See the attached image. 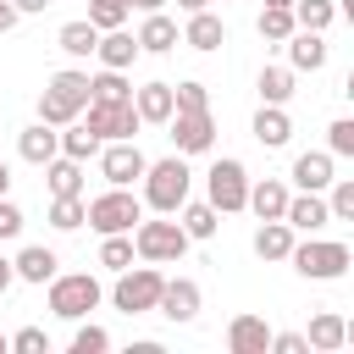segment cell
I'll use <instances>...</instances> for the list:
<instances>
[{
    "label": "cell",
    "instance_id": "obj_1",
    "mask_svg": "<svg viewBox=\"0 0 354 354\" xmlns=\"http://www.w3.org/2000/svg\"><path fill=\"white\" fill-rule=\"evenodd\" d=\"M83 105H88V72H55L39 94V122L66 127V122L83 116Z\"/></svg>",
    "mask_w": 354,
    "mask_h": 354
},
{
    "label": "cell",
    "instance_id": "obj_2",
    "mask_svg": "<svg viewBox=\"0 0 354 354\" xmlns=\"http://www.w3.org/2000/svg\"><path fill=\"white\" fill-rule=\"evenodd\" d=\"M188 160L183 155H166V160H155V166H144V199L160 210V216H177V205L188 199Z\"/></svg>",
    "mask_w": 354,
    "mask_h": 354
},
{
    "label": "cell",
    "instance_id": "obj_3",
    "mask_svg": "<svg viewBox=\"0 0 354 354\" xmlns=\"http://www.w3.org/2000/svg\"><path fill=\"white\" fill-rule=\"evenodd\" d=\"M188 243H194V238L183 232V221H144V216H138V227H133V254L149 260V266H171V260H183Z\"/></svg>",
    "mask_w": 354,
    "mask_h": 354
},
{
    "label": "cell",
    "instance_id": "obj_4",
    "mask_svg": "<svg viewBox=\"0 0 354 354\" xmlns=\"http://www.w3.org/2000/svg\"><path fill=\"white\" fill-rule=\"evenodd\" d=\"M288 260H293V271L299 277H315V282H332V277H343L348 271V243H337V238H304V243H293L288 249Z\"/></svg>",
    "mask_w": 354,
    "mask_h": 354
},
{
    "label": "cell",
    "instance_id": "obj_5",
    "mask_svg": "<svg viewBox=\"0 0 354 354\" xmlns=\"http://www.w3.org/2000/svg\"><path fill=\"white\" fill-rule=\"evenodd\" d=\"M138 216H144V205L127 194V188H105L100 199H88L83 205V221L105 238V232H133L138 227Z\"/></svg>",
    "mask_w": 354,
    "mask_h": 354
},
{
    "label": "cell",
    "instance_id": "obj_6",
    "mask_svg": "<svg viewBox=\"0 0 354 354\" xmlns=\"http://www.w3.org/2000/svg\"><path fill=\"white\" fill-rule=\"evenodd\" d=\"M160 271L155 266H127V271H116V288H111V304L122 310V315H144V310H155V299H160Z\"/></svg>",
    "mask_w": 354,
    "mask_h": 354
},
{
    "label": "cell",
    "instance_id": "obj_7",
    "mask_svg": "<svg viewBox=\"0 0 354 354\" xmlns=\"http://www.w3.org/2000/svg\"><path fill=\"white\" fill-rule=\"evenodd\" d=\"M50 310L61 321H83L88 310H100V277H88V271L50 277Z\"/></svg>",
    "mask_w": 354,
    "mask_h": 354
},
{
    "label": "cell",
    "instance_id": "obj_8",
    "mask_svg": "<svg viewBox=\"0 0 354 354\" xmlns=\"http://www.w3.org/2000/svg\"><path fill=\"white\" fill-rule=\"evenodd\" d=\"M144 149L133 144V138H111V144H100V171H105V183L111 188H133L138 177H144Z\"/></svg>",
    "mask_w": 354,
    "mask_h": 354
},
{
    "label": "cell",
    "instance_id": "obj_9",
    "mask_svg": "<svg viewBox=\"0 0 354 354\" xmlns=\"http://www.w3.org/2000/svg\"><path fill=\"white\" fill-rule=\"evenodd\" d=\"M205 188H210V205L216 210H243V199H249V171H243V160H216L210 171H205Z\"/></svg>",
    "mask_w": 354,
    "mask_h": 354
},
{
    "label": "cell",
    "instance_id": "obj_10",
    "mask_svg": "<svg viewBox=\"0 0 354 354\" xmlns=\"http://www.w3.org/2000/svg\"><path fill=\"white\" fill-rule=\"evenodd\" d=\"M166 127H171L177 155H205V149L216 144V122H210V111H171Z\"/></svg>",
    "mask_w": 354,
    "mask_h": 354
},
{
    "label": "cell",
    "instance_id": "obj_11",
    "mask_svg": "<svg viewBox=\"0 0 354 354\" xmlns=\"http://www.w3.org/2000/svg\"><path fill=\"white\" fill-rule=\"evenodd\" d=\"M83 111H88V122H83V127H88V133H100L105 144H111V138H133V133H138V111H133V100H116V105L88 100Z\"/></svg>",
    "mask_w": 354,
    "mask_h": 354
},
{
    "label": "cell",
    "instance_id": "obj_12",
    "mask_svg": "<svg viewBox=\"0 0 354 354\" xmlns=\"http://www.w3.org/2000/svg\"><path fill=\"white\" fill-rule=\"evenodd\" d=\"M155 310H160L166 321H194V315H199V282H194V277H166Z\"/></svg>",
    "mask_w": 354,
    "mask_h": 354
},
{
    "label": "cell",
    "instance_id": "obj_13",
    "mask_svg": "<svg viewBox=\"0 0 354 354\" xmlns=\"http://www.w3.org/2000/svg\"><path fill=\"white\" fill-rule=\"evenodd\" d=\"M282 44H288V61H293V72H321V66H326V39H321V33H310V28H293Z\"/></svg>",
    "mask_w": 354,
    "mask_h": 354
},
{
    "label": "cell",
    "instance_id": "obj_14",
    "mask_svg": "<svg viewBox=\"0 0 354 354\" xmlns=\"http://www.w3.org/2000/svg\"><path fill=\"white\" fill-rule=\"evenodd\" d=\"M282 221L293 227V232H321L326 221H332V210H326V199L321 194H288V210H282Z\"/></svg>",
    "mask_w": 354,
    "mask_h": 354
},
{
    "label": "cell",
    "instance_id": "obj_15",
    "mask_svg": "<svg viewBox=\"0 0 354 354\" xmlns=\"http://www.w3.org/2000/svg\"><path fill=\"white\" fill-rule=\"evenodd\" d=\"M227 348H232V354H266V348H271V326H266L260 315H232Z\"/></svg>",
    "mask_w": 354,
    "mask_h": 354
},
{
    "label": "cell",
    "instance_id": "obj_16",
    "mask_svg": "<svg viewBox=\"0 0 354 354\" xmlns=\"http://www.w3.org/2000/svg\"><path fill=\"white\" fill-rule=\"evenodd\" d=\"M133 39H138V50H149V55H166L171 44H183V33H177V22H171L166 11H144V28H138Z\"/></svg>",
    "mask_w": 354,
    "mask_h": 354
},
{
    "label": "cell",
    "instance_id": "obj_17",
    "mask_svg": "<svg viewBox=\"0 0 354 354\" xmlns=\"http://www.w3.org/2000/svg\"><path fill=\"white\" fill-rule=\"evenodd\" d=\"M17 155H22L28 166H44L50 155H61V133H55L50 122H33V127H22V138H17Z\"/></svg>",
    "mask_w": 354,
    "mask_h": 354
},
{
    "label": "cell",
    "instance_id": "obj_18",
    "mask_svg": "<svg viewBox=\"0 0 354 354\" xmlns=\"http://www.w3.org/2000/svg\"><path fill=\"white\" fill-rule=\"evenodd\" d=\"M243 210H254L260 221H282V210H288V183H277V177H260V183L249 188Z\"/></svg>",
    "mask_w": 354,
    "mask_h": 354
},
{
    "label": "cell",
    "instance_id": "obj_19",
    "mask_svg": "<svg viewBox=\"0 0 354 354\" xmlns=\"http://www.w3.org/2000/svg\"><path fill=\"white\" fill-rule=\"evenodd\" d=\"M94 55H100V66L127 72V66H133V55H138V39H133V33H122V28H105V33H100V44H94Z\"/></svg>",
    "mask_w": 354,
    "mask_h": 354
},
{
    "label": "cell",
    "instance_id": "obj_20",
    "mask_svg": "<svg viewBox=\"0 0 354 354\" xmlns=\"http://www.w3.org/2000/svg\"><path fill=\"white\" fill-rule=\"evenodd\" d=\"M293 183H299L304 194H321V188L332 183V155H326V149H304V155L293 160Z\"/></svg>",
    "mask_w": 354,
    "mask_h": 354
},
{
    "label": "cell",
    "instance_id": "obj_21",
    "mask_svg": "<svg viewBox=\"0 0 354 354\" xmlns=\"http://www.w3.org/2000/svg\"><path fill=\"white\" fill-rule=\"evenodd\" d=\"M183 44H194V50H221V44H227V28H221V17H210V11H188Z\"/></svg>",
    "mask_w": 354,
    "mask_h": 354
},
{
    "label": "cell",
    "instance_id": "obj_22",
    "mask_svg": "<svg viewBox=\"0 0 354 354\" xmlns=\"http://www.w3.org/2000/svg\"><path fill=\"white\" fill-rule=\"evenodd\" d=\"M55 266H61V260H55V249H44V243H28V249L11 260V271H17L22 282H50Z\"/></svg>",
    "mask_w": 354,
    "mask_h": 354
},
{
    "label": "cell",
    "instance_id": "obj_23",
    "mask_svg": "<svg viewBox=\"0 0 354 354\" xmlns=\"http://www.w3.org/2000/svg\"><path fill=\"white\" fill-rule=\"evenodd\" d=\"M254 138H260L266 149H282V144L293 138V122H288V111H282V105H260V116H254Z\"/></svg>",
    "mask_w": 354,
    "mask_h": 354
},
{
    "label": "cell",
    "instance_id": "obj_24",
    "mask_svg": "<svg viewBox=\"0 0 354 354\" xmlns=\"http://www.w3.org/2000/svg\"><path fill=\"white\" fill-rule=\"evenodd\" d=\"M310 348H321V354H332V348H343L348 343V321L343 315H332V310H321L315 321H310V337H304Z\"/></svg>",
    "mask_w": 354,
    "mask_h": 354
},
{
    "label": "cell",
    "instance_id": "obj_25",
    "mask_svg": "<svg viewBox=\"0 0 354 354\" xmlns=\"http://www.w3.org/2000/svg\"><path fill=\"white\" fill-rule=\"evenodd\" d=\"M133 111H138V122H166L171 116V83H144L133 94Z\"/></svg>",
    "mask_w": 354,
    "mask_h": 354
},
{
    "label": "cell",
    "instance_id": "obj_26",
    "mask_svg": "<svg viewBox=\"0 0 354 354\" xmlns=\"http://www.w3.org/2000/svg\"><path fill=\"white\" fill-rule=\"evenodd\" d=\"M44 177H50V194H83V160H72V155H50Z\"/></svg>",
    "mask_w": 354,
    "mask_h": 354
},
{
    "label": "cell",
    "instance_id": "obj_27",
    "mask_svg": "<svg viewBox=\"0 0 354 354\" xmlns=\"http://www.w3.org/2000/svg\"><path fill=\"white\" fill-rule=\"evenodd\" d=\"M288 249H293V227H288V221H260L254 254H260V260H288Z\"/></svg>",
    "mask_w": 354,
    "mask_h": 354
},
{
    "label": "cell",
    "instance_id": "obj_28",
    "mask_svg": "<svg viewBox=\"0 0 354 354\" xmlns=\"http://www.w3.org/2000/svg\"><path fill=\"white\" fill-rule=\"evenodd\" d=\"M88 100H100V105H116V100H133V83L116 72V66H100L94 77H88Z\"/></svg>",
    "mask_w": 354,
    "mask_h": 354
},
{
    "label": "cell",
    "instance_id": "obj_29",
    "mask_svg": "<svg viewBox=\"0 0 354 354\" xmlns=\"http://www.w3.org/2000/svg\"><path fill=\"white\" fill-rule=\"evenodd\" d=\"M55 39H61V50H66V55H77V61H83V55H94V44H100V28L83 17V22H66Z\"/></svg>",
    "mask_w": 354,
    "mask_h": 354
},
{
    "label": "cell",
    "instance_id": "obj_30",
    "mask_svg": "<svg viewBox=\"0 0 354 354\" xmlns=\"http://www.w3.org/2000/svg\"><path fill=\"white\" fill-rule=\"evenodd\" d=\"M100 133H88L83 122H66V133H61V155H72V160H88V155H100Z\"/></svg>",
    "mask_w": 354,
    "mask_h": 354
},
{
    "label": "cell",
    "instance_id": "obj_31",
    "mask_svg": "<svg viewBox=\"0 0 354 354\" xmlns=\"http://www.w3.org/2000/svg\"><path fill=\"white\" fill-rule=\"evenodd\" d=\"M332 17H337V6H332V0H293V22H299V28H310V33H326V28H332Z\"/></svg>",
    "mask_w": 354,
    "mask_h": 354
},
{
    "label": "cell",
    "instance_id": "obj_32",
    "mask_svg": "<svg viewBox=\"0 0 354 354\" xmlns=\"http://www.w3.org/2000/svg\"><path fill=\"white\" fill-rule=\"evenodd\" d=\"M288 94H293V66H266L260 72V100L266 105H288Z\"/></svg>",
    "mask_w": 354,
    "mask_h": 354
},
{
    "label": "cell",
    "instance_id": "obj_33",
    "mask_svg": "<svg viewBox=\"0 0 354 354\" xmlns=\"http://www.w3.org/2000/svg\"><path fill=\"white\" fill-rule=\"evenodd\" d=\"M177 210H183V232H188V238H216V205H210V199H205V205H188V199H183Z\"/></svg>",
    "mask_w": 354,
    "mask_h": 354
},
{
    "label": "cell",
    "instance_id": "obj_34",
    "mask_svg": "<svg viewBox=\"0 0 354 354\" xmlns=\"http://www.w3.org/2000/svg\"><path fill=\"white\" fill-rule=\"evenodd\" d=\"M100 266H105V271H127V266H133V232H105Z\"/></svg>",
    "mask_w": 354,
    "mask_h": 354
},
{
    "label": "cell",
    "instance_id": "obj_35",
    "mask_svg": "<svg viewBox=\"0 0 354 354\" xmlns=\"http://www.w3.org/2000/svg\"><path fill=\"white\" fill-rule=\"evenodd\" d=\"M293 28H299V22H293V6H266V11H260V39L282 44Z\"/></svg>",
    "mask_w": 354,
    "mask_h": 354
},
{
    "label": "cell",
    "instance_id": "obj_36",
    "mask_svg": "<svg viewBox=\"0 0 354 354\" xmlns=\"http://www.w3.org/2000/svg\"><path fill=\"white\" fill-rule=\"evenodd\" d=\"M50 227H61V232L83 227V194H55L50 199Z\"/></svg>",
    "mask_w": 354,
    "mask_h": 354
},
{
    "label": "cell",
    "instance_id": "obj_37",
    "mask_svg": "<svg viewBox=\"0 0 354 354\" xmlns=\"http://www.w3.org/2000/svg\"><path fill=\"white\" fill-rule=\"evenodd\" d=\"M105 348H111V332H105V326H94V321L83 315V321H77V332H72V354H105Z\"/></svg>",
    "mask_w": 354,
    "mask_h": 354
},
{
    "label": "cell",
    "instance_id": "obj_38",
    "mask_svg": "<svg viewBox=\"0 0 354 354\" xmlns=\"http://www.w3.org/2000/svg\"><path fill=\"white\" fill-rule=\"evenodd\" d=\"M326 188H332V199H326L332 221H354V177H332Z\"/></svg>",
    "mask_w": 354,
    "mask_h": 354
},
{
    "label": "cell",
    "instance_id": "obj_39",
    "mask_svg": "<svg viewBox=\"0 0 354 354\" xmlns=\"http://www.w3.org/2000/svg\"><path fill=\"white\" fill-rule=\"evenodd\" d=\"M127 11H133L127 0H88V22H94L100 33H105V28H122V22H127Z\"/></svg>",
    "mask_w": 354,
    "mask_h": 354
},
{
    "label": "cell",
    "instance_id": "obj_40",
    "mask_svg": "<svg viewBox=\"0 0 354 354\" xmlns=\"http://www.w3.org/2000/svg\"><path fill=\"white\" fill-rule=\"evenodd\" d=\"M171 111H210V94H205V83H171Z\"/></svg>",
    "mask_w": 354,
    "mask_h": 354
},
{
    "label": "cell",
    "instance_id": "obj_41",
    "mask_svg": "<svg viewBox=\"0 0 354 354\" xmlns=\"http://www.w3.org/2000/svg\"><path fill=\"white\" fill-rule=\"evenodd\" d=\"M326 155H354V122L348 116H337L326 127Z\"/></svg>",
    "mask_w": 354,
    "mask_h": 354
},
{
    "label": "cell",
    "instance_id": "obj_42",
    "mask_svg": "<svg viewBox=\"0 0 354 354\" xmlns=\"http://www.w3.org/2000/svg\"><path fill=\"white\" fill-rule=\"evenodd\" d=\"M11 348L17 354H50V337H44V326H22V332H11Z\"/></svg>",
    "mask_w": 354,
    "mask_h": 354
},
{
    "label": "cell",
    "instance_id": "obj_43",
    "mask_svg": "<svg viewBox=\"0 0 354 354\" xmlns=\"http://www.w3.org/2000/svg\"><path fill=\"white\" fill-rule=\"evenodd\" d=\"M17 232H22V210H17L11 199H0V243H6V238H17Z\"/></svg>",
    "mask_w": 354,
    "mask_h": 354
},
{
    "label": "cell",
    "instance_id": "obj_44",
    "mask_svg": "<svg viewBox=\"0 0 354 354\" xmlns=\"http://www.w3.org/2000/svg\"><path fill=\"white\" fill-rule=\"evenodd\" d=\"M271 348H277V354H310V343H304L299 332H271Z\"/></svg>",
    "mask_w": 354,
    "mask_h": 354
},
{
    "label": "cell",
    "instance_id": "obj_45",
    "mask_svg": "<svg viewBox=\"0 0 354 354\" xmlns=\"http://www.w3.org/2000/svg\"><path fill=\"white\" fill-rule=\"evenodd\" d=\"M17 17H22V11H17L11 0H0V33H11V28H17Z\"/></svg>",
    "mask_w": 354,
    "mask_h": 354
},
{
    "label": "cell",
    "instance_id": "obj_46",
    "mask_svg": "<svg viewBox=\"0 0 354 354\" xmlns=\"http://www.w3.org/2000/svg\"><path fill=\"white\" fill-rule=\"evenodd\" d=\"M11 282H17V271H11V260H6V254H0V293H6V288H11Z\"/></svg>",
    "mask_w": 354,
    "mask_h": 354
},
{
    "label": "cell",
    "instance_id": "obj_47",
    "mask_svg": "<svg viewBox=\"0 0 354 354\" xmlns=\"http://www.w3.org/2000/svg\"><path fill=\"white\" fill-rule=\"evenodd\" d=\"M11 6H17V11H44L50 0H11Z\"/></svg>",
    "mask_w": 354,
    "mask_h": 354
},
{
    "label": "cell",
    "instance_id": "obj_48",
    "mask_svg": "<svg viewBox=\"0 0 354 354\" xmlns=\"http://www.w3.org/2000/svg\"><path fill=\"white\" fill-rule=\"evenodd\" d=\"M127 6H138V11H160L166 0H127Z\"/></svg>",
    "mask_w": 354,
    "mask_h": 354
},
{
    "label": "cell",
    "instance_id": "obj_49",
    "mask_svg": "<svg viewBox=\"0 0 354 354\" xmlns=\"http://www.w3.org/2000/svg\"><path fill=\"white\" fill-rule=\"evenodd\" d=\"M177 6H183V11H205L210 0H177Z\"/></svg>",
    "mask_w": 354,
    "mask_h": 354
},
{
    "label": "cell",
    "instance_id": "obj_50",
    "mask_svg": "<svg viewBox=\"0 0 354 354\" xmlns=\"http://www.w3.org/2000/svg\"><path fill=\"white\" fill-rule=\"evenodd\" d=\"M6 188H11V171H6V160H0V199H6Z\"/></svg>",
    "mask_w": 354,
    "mask_h": 354
},
{
    "label": "cell",
    "instance_id": "obj_51",
    "mask_svg": "<svg viewBox=\"0 0 354 354\" xmlns=\"http://www.w3.org/2000/svg\"><path fill=\"white\" fill-rule=\"evenodd\" d=\"M6 348H11V337H0V354H6Z\"/></svg>",
    "mask_w": 354,
    "mask_h": 354
},
{
    "label": "cell",
    "instance_id": "obj_52",
    "mask_svg": "<svg viewBox=\"0 0 354 354\" xmlns=\"http://www.w3.org/2000/svg\"><path fill=\"white\" fill-rule=\"evenodd\" d=\"M266 6H293V0H266Z\"/></svg>",
    "mask_w": 354,
    "mask_h": 354
}]
</instances>
